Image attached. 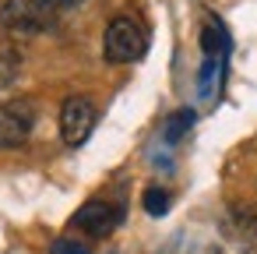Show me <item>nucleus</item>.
<instances>
[{
	"instance_id": "nucleus-1",
	"label": "nucleus",
	"mask_w": 257,
	"mask_h": 254,
	"mask_svg": "<svg viewBox=\"0 0 257 254\" xmlns=\"http://www.w3.org/2000/svg\"><path fill=\"white\" fill-rule=\"evenodd\" d=\"M148 50V32L138 18L131 15H120L106 25V36H102V57L109 64H134L141 60Z\"/></svg>"
},
{
	"instance_id": "nucleus-2",
	"label": "nucleus",
	"mask_w": 257,
	"mask_h": 254,
	"mask_svg": "<svg viewBox=\"0 0 257 254\" xmlns=\"http://www.w3.org/2000/svg\"><path fill=\"white\" fill-rule=\"evenodd\" d=\"M60 15H53L43 0H8L0 8V25L11 36H39L46 32Z\"/></svg>"
},
{
	"instance_id": "nucleus-3",
	"label": "nucleus",
	"mask_w": 257,
	"mask_h": 254,
	"mask_svg": "<svg viewBox=\"0 0 257 254\" xmlns=\"http://www.w3.org/2000/svg\"><path fill=\"white\" fill-rule=\"evenodd\" d=\"M39 120L36 99H8L0 106V148H22Z\"/></svg>"
},
{
	"instance_id": "nucleus-4",
	"label": "nucleus",
	"mask_w": 257,
	"mask_h": 254,
	"mask_svg": "<svg viewBox=\"0 0 257 254\" xmlns=\"http://www.w3.org/2000/svg\"><path fill=\"white\" fill-rule=\"evenodd\" d=\"M95 103L88 96H67L60 106V138L67 148H78L88 141L92 127H95Z\"/></svg>"
},
{
	"instance_id": "nucleus-5",
	"label": "nucleus",
	"mask_w": 257,
	"mask_h": 254,
	"mask_svg": "<svg viewBox=\"0 0 257 254\" xmlns=\"http://www.w3.org/2000/svg\"><path fill=\"white\" fill-rule=\"evenodd\" d=\"M120 205H113V201H106V198H92V201H85L78 212H74V219H71V226L74 229H81V233H88V236H109L116 226H120Z\"/></svg>"
},
{
	"instance_id": "nucleus-6",
	"label": "nucleus",
	"mask_w": 257,
	"mask_h": 254,
	"mask_svg": "<svg viewBox=\"0 0 257 254\" xmlns=\"http://www.w3.org/2000/svg\"><path fill=\"white\" fill-rule=\"evenodd\" d=\"M141 201H145V212L148 215H166V208H169V194L162 187H148Z\"/></svg>"
},
{
	"instance_id": "nucleus-7",
	"label": "nucleus",
	"mask_w": 257,
	"mask_h": 254,
	"mask_svg": "<svg viewBox=\"0 0 257 254\" xmlns=\"http://www.w3.org/2000/svg\"><path fill=\"white\" fill-rule=\"evenodd\" d=\"M190 124H194V113H190V110H180V113H173V117H169V124H166V138H169V141L183 138Z\"/></svg>"
},
{
	"instance_id": "nucleus-8",
	"label": "nucleus",
	"mask_w": 257,
	"mask_h": 254,
	"mask_svg": "<svg viewBox=\"0 0 257 254\" xmlns=\"http://www.w3.org/2000/svg\"><path fill=\"white\" fill-rule=\"evenodd\" d=\"M239 243H243L246 254H257V212L243 219V226H239Z\"/></svg>"
},
{
	"instance_id": "nucleus-9",
	"label": "nucleus",
	"mask_w": 257,
	"mask_h": 254,
	"mask_svg": "<svg viewBox=\"0 0 257 254\" xmlns=\"http://www.w3.org/2000/svg\"><path fill=\"white\" fill-rule=\"evenodd\" d=\"M53 254H92V247L74 236H60V240H53Z\"/></svg>"
},
{
	"instance_id": "nucleus-10",
	"label": "nucleus",
	"mask_w": 257,
	"mask_h": 254,
	"mask_svg": "<svg viewBox=\"0 0 257 254\" xmlns=\"http://www.w3.org/2000/svg\"><path fill=\"white\" fill-rule=\"evenodd\" d=\"M43 4L53 11V15H60V11H71V8H78V4H85V0H43Z\"/></svg>"
},
{
	"instance_id": "nucleus-11",
	"label": "nucleus",
	"mask_w": 257,
	"mask_h": 254,
	"mask_svg": "<svg viewBox=\"0 0 257 254\" xmlns=\"http://www.w3.org/2000/svg\"><path fill=\"white\" fill-rule=\"evenodd\" d=\"M208 254H218V250H208Z\"/></svg>"
}]
</instances>
